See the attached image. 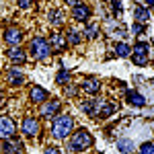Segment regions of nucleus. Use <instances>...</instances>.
Masks as SVG:
<instances>
[{
  "instance_id": "nucleus-26",
  "label": "nucleus",
  "mask_w": 154,
  "mask_h": 154,
  "mask_svg": "<svg viewBox=\"0 0 154 154\" xmlns=\"http://www.w3.org/2000/svg\"><path fill=\"white\" fill-rule=\"evenodd\" d=\"M131 58H134V64H136V66L148 64V54H131Z\"/></svg>"
},
{
  "instance_id": "nucleus-11",
  "label": "nucleus",
  "mask_w": 154,
  "mask_h": 154,
  "mask_svg": "<svg viewBox=\"0 0 154 154\" xmlns=\"http://www.w3.org/2000/svg\"><path fill=\"white\" fill-rule=\"evenodd\" d=\"M72 17H74V21H88V17H91V8L82 4V2H78V4H74L72 6Z\"/></svg>"
},
{
  "instance_id": "nucleus-24",
  "label": "nucleus",
  "mask_w": 154,
  "mask_h": 154,
  "mask_svg": "<svg viewBox=\"0 0 154 154\" xmlns=\"http://www.w3.org/2000/svg\"><path fill=\"white\" fill-rule=\"evenodd\" d=\"M148 51H150V43H146V41L136 43L134 49H131V54H148Z\"/></svg>"
},
{
  "instance_id": "nucleus-15",
  "label": "nucleus",
  "mask_w": 154,
  "mask_h": 154,
  "mask_svg": "<svg viewBox=\"0 0 154 154\" xmlns=\"http://www.w3.org/2000/svg\"><path fill=\"white\" fill-rule=\"evenodd\" d=\"M125 99H128V103L134 105V107H144L146 105V99H144L138 91H128V93H125Z\"/></svg>"
},
{
  "instance_id": "nucleus-21",
  "label": "nucleus",
  "mask_w": 154,
  "mask_h": 154,
  "mask_svg": "<svg viewBox=\"0 0 154 154\" xmlns=\"http://www.w3.org/2000/svg\"><path fill=\"white\" fill-rule=\"evenodd\" d=\"M131 54V48L128 45V43H115V56H119V58H128Z\"/></svg>"
},
{
  "instance_id": "nucleus-29",
  "label": "nucleus",
  "mask_w": 154,
  "mask_h": 154,
  "mask_svg": "<svg viewBox=\"0 0 154 154\" xmlns=\"http://www.w3.org/2000/svg\"><path fill=\"white\" fill-rule=\"evenodd\" d=\"M17 4H19V8H23V11H29V8L33 6V0H19Z\"/></svg>"
},
{
  "instance_id": "nucleus-13",
  "label": "nucleus",
  "mask_w": 154,
  "mask_h": 154,
  "mask_svg": "<svg viewBox=\"0 0 154 154\" xmlns=\"http://www.w3.org/2000/svg\"><path fill=\"white\" fill-rule=\"evenodd\" d=\"M6 82L12 84V86H21L25 82V74L21 70H17V68H11L6 72Z\"/></svg>"
},
{
  "instance_id": "nucleus-33",
  "label": "nucleus",
  "mask_w": 154,
  "mask_h": 154,
  "mask_svg": "<svg viewBox=\"0 0 154 154\" xmlns=\"http://www.w3.org/2000/svg\"><path fill=\"white\" fill-rule=\"evenodd\" d=\"M144 4L146 6H154V0H144Z\"/></svg>"
},
{
  "instance_id": "nucleus-2",
  "label": "nucleus",
  "mask_w": 154,
  "mask_h": 154,
  "mask_svg": "<svg viewBox=\"0 0 154 154\" xmlns=\"http://www.w3.org/2000/svg\"><path fill=\"white\" fill-rule=\"evenodd\" d=\"M93 146V136L91 131L84 130V128H78V130L72 131V140L68 144V150L70 152H80V150H86Z\"/></svg>"
},
{
  "instance_id": "nucleus-32",
  "label": "nucleus",
  "mask_w": 154,
  "mask_h": 154,
  "mask_svg": "<svg viewBox=\"0 0 154 154\" xmlns=\"http://www.w3.org/2000/svg\"><path fill=\"white\" fill-rule=\"evenodd\" d=\"M66 95H68V97H74V95H76V88H74V86H68V88H66Z\"/></svg>"
},
{
  "instance_id": "nucleus-8",
  "label": "nucleus",
  "mask_w": 154,
  "mask_h": 154,
  "mask_svg": "<svg viewBox=\"0 0 154 154\" xmlns=\"http://www.w3.org/2000/svg\"><path fill=\"white\" fill-rule=\"evenodd\" d=\"M29 97H31V101H33V103H39V105H41V103H45V101L49 99V93L43 88V86L33 84V86H31V91H29Z\"/></svg>"
},
{
  "instance_id": "nucleus-7",
  "label": "nucleus",
  "mask_w": 154,
  "mask_h": 154,
  "mask_svg": "<svg viewBox=\"0 0 154 154\" xmlns=\"http://www.w3.org/2000/svg\"><path fill=\"white\" fill-rule=\"evenodd\" d=\"M60 107H62V103L58 99H48L45 103H41V117H56L60 113Z\"/></svg>"
},
{
  "instance_id": "nucleus-10",
  "label": "nucleus",
  "mask_w": 154,
  "mask_h": 154,
  "mask_svg": "<svg viewBox=\"0 0 154 154\" xmlns=\"http://www.w3.org/2000/svg\"><path fill=\"white\" fill-rule=\"evenodd\" d=\"M6 56H8V60H11L12 64H25L27 62V54L19 45H11V49L6 51Z\"/></svg>"
},
{
  "instance_id": "nucleus-6",
  "label": "nucleus",
  "mask_w": 154,
  "mask_h": 154,
  "mask_svg": "<svg viewBox=\"0 0 154 154\" xmlns=\"http://www.w3.org/2000/svg\"><path fill=\"white\" fill-rule=\"evenodd\" d=\"M25 146L21 140H17L14 136L8 140H2V154H23Z\"/></svg>"
},
{
  "instance_id": "nucleus-1",
  "label": "nucleus",
  "mask_w": 154,
  "mask_h": 154,
  "mask_svg": "<svg viewBox=\"0 0 154 154\" xmlns=\"http://www.w3.org/2000/svg\"><path fill=\"white\" fill-rule=\"evenodd\" d=\"M74 131V117L64 113V115H56L51 121V136L56 140H64Z\"/></svg>"
},
{
  "instance_id": "nucleus-19",
  "label": "nucleus",
  "mask_w": 154,
  "mask_h": 154,
  "mask_svg": "<svg viewBox=\"0 0 154 154\" xmlns=\"http://www.w3.org/2000/svg\"><path fill=\"white\" fill-rule=\"evenodd\" d=\"M115 109H117L115 103H105V101H103V105H101V109H99V115H101L103 119H107V117H111V115L115 113Z\"/></svg>"
},
{
  "instance_id": "nucleus-22",
  "label": "nucleus",
  "mask_w": 154,
  "mask_h": 154,
  "mask_svg": "<svg viewBox=\"0 0 154 154\" xmlns=\"http://www.w3.org/2000/svg\"><path fill=\"white\" fill-rule=\"evenodd\" d=\"M49 23L51 25H62L64 23V12L62 11H49Z\"/></svg>"
},
{
  "instance_id": "nucleus-17",
  "label": "nucleus",
  "mask_w": 154,
  "mask_h": 154,
  "mask_svg": "<svg viewBox=\"0 0 154 154\" xmlns=\"http://www.w3.org/2000/svg\"><path fill=\"white\" fill-rule=\"evenodd\" d=\"M82 91H84V93H88V95H97V93L101 91V82L95 80V78H88V80H84V82H82Z\"/></svg>"
},
{
  "instance_id": "nucleus-18",
  "label": "nucleus",
  "mask_w": 154,
  "mask_h": 154,
  "mask_svg": "<svg viewBox=\"0 0 154 154\" xmlns=\"http://www.w3.org/2000/svg\"><path fill=\"white\" fill-rule=\"evenodd\" d=\"M134 148H136V146H134V142H131L130 138H119L117 140V150L121 154H130Z\"/></svg>"
},
{
  "instance_id": "nucleus-12",
  "label": "nucleus",
  "mask_w": 154,
  "mask_h": 154,
  "mask_svg": "<svg viewBox=\"0 0 154 154\" xmlns=\"http://www.w3.org/2000/svg\"><path fill=\"white\" fill-rule=\"evenodd\" d=\"M21 39H23V33H21V29H17V27H8V29L4 31V41H6L8 45H19Z\"/></svg>"
},
{
  "instance_id": "nucleus-30",
  "label": "nucleus",
  "mask_w": 154,
  "mask_h": 154,
  "mask_svg": "<svg viewBox=\"0 0 154 154\" xmlns=\"http://www.w3.org/2000/svg\"><path fill=\"white\" fill-rule=\"evenodd\" d=\"M43 154H60V150L56 148V146H49V148H45V150H43Z\"/></svg>"
},
{
  "instance_id": "nucleus-5",
  "label": "nucleus",
  "mask_w": 154,
  "mask_h": 154,
  "mask_svg": "<svg viewBox=\"0 0 154 154\" xmlns=\"http://www.w3.org/2000/svg\"><path fill=\"white\" fill-rule=\"evenodd\" d=\"M21 131H23L27 138H35L37 134H39V121H37V117H33V115H27V117L23 119Z\"/></svg>"
},
{
  "instance_id": "nucleus-27",
  "label": "nucleus",
  "mask_w": 154,
  "mask_h": 154,
  "mask_svg": "<svg viewBox=\"0 0 154 154\" xmlns=\"http://www.w3.org/2000/svg\"><path fill=\"white\" fill-rule=\"evenodd\" d=\"M138 154H154V144L152 142H144L142 146H140Z\"/></svg>"
},
{
  "instance_id": "nucleus-34",
  "label": "nucleus",
  "mask_w": 154,
  "mask_h": 154,
  "mask_svg": "<svg viewBox=\"0 0 154 154\" xmlns=\"http://www.w3.org/2000/svg\"><path fill=\"white\" fill-rule=\"evenodd\" d=\"M66 4H70V6H74V4H78V0H66Z\"/></svg>"
},
{
  "instance_id": "nucleus-28",
  "label": "nucleus",
  "mask_w": 154,
  "mask_h": 154,
  "mask_svg": "<svg viewBox=\"0 0 154 154\" xmlns=\"http://www.w3.org/2000/svg\"><path fill=\"white\" fill-rule=\"evenodd\" d=\"M142 33H144V25L142 23L131 25V35H142Z\"/></svg>"
},
{
  "instance_id": "nucleus-31",
  "label": "nucleus",
  "mask_w": 154,
  "mask_h": 154,
  "mask_svg": "<svg viewBox=\"0 0 154 154\" xmlns=\"http://www.w3.org/2000/svg\"><path fill=\"white\" fill-rule=\"evenodd\" d=\"M111 6H113L117 12H121V0H111Z\"/></svg>"
},
{
  "instance_id": "nucleus-25",
  "label": "nucleus",
  "mask_w": 154,
  "mask_h": 154,
  "mask_svg": "<svg viewBox=\"0 0 154 154\" xmlns=\"http://www.w3.org/2000/svg\"><path fill=\"white\" fill-rule=\"evenodd\" d=\"M56 82L58 84H68L70 82V72L68 70H60L58 76H56Z\"/></svg>"
},
{
  "instance_id": "nucleus-20",
  "label": "nucleus",
  "mask_w": 154,
  "mask_h": 154,
  "mask_svg": "<svg viewBox=\"0 0 154 154\" xmlns=\"http://www.w3.org/2000/svg\"><path fill=\"white\" fill-rule=\"evenodd\" d=\"M99 33H101V27H99V23H88V25H86V29H84V35L88 37V39H95V37H99Z\"/></svg>"
},
{
  "instance_id": "nucleus-23",
  "label": "nucleus",
  "mask_w": 154,
  "mask_h": 154,
  "mask_svg": "<svg viewBox=\"0 0 154 154\" xmlns=\"http://www.w3.org/2000/svg\"><path fill=\"white\" fill-rule=\"evenodd\" d=\"M68 41H70L72 45H78V43L82 41V35H80V31H76V29H70V31H68Z\"/></svg>"
},
{
  "instance_id": "nucleus-4",
  "label": "nucleus",
  "mask_w": 154,
  "mask_h": 154,
  "mask_svg": "<svg viewBox=\"0 0 154 154\" xmlns=\"http://www.w3.org/2000/svg\"><path fill=\"white\" fill-rule=\"evenodd\" d=\"M17 134V123L8 115H0V140H8Z\"/></svg>"
},
{
  "instance_id": "nucleus-16",
  "label": "nucleus",
  "mask_w": 154,
  "mask_h": 154,
  "mask_svg": "<svg viewBox=\"0 0 154 154\" xmlns=\"http://www.w3.org/2000/svg\"><path fill=\"white\" fill-rule=\"evenodd\" d=\"M134 19H136V23L146 25L148 21H150V11H148V6H136V11H134Z\"/></svg>"
},
{
  "instance_id": "nucleus-3",
  "label": "nucleus",
  "mask_w": 154,
  "mask_h": 154,
  "mask_svg": "<svg viewBox=\"0 0 154 154\" xmlns=\"http://www.w3.org/2000/svg\"><path fill=\"white\" fill-rule=\"evenodd\" d=\"M29 54L33 60H45L51 54V45L45 37H33L29 41Z\"/></svg>"
},
{
  "instance_id": "nucleus-14",
  "label": "nucleus",
  "mask_w": 154,
  "mask_h": 154,
  "mask_svg": "<svg viewBox=\"0 0 154 154\" xmlns=\"http://www.w3.org/2000/svg\"><path fill=\"white\" fill-rule=\"evenodd\" d=\"M49 45L56 51H64L66 49V37L62 35V33H51L49 35Z\"/></svg>"
},
{
  "instance_id": "nucleus-9",
  "label": "nucleus",
  "mask_w": 154,
  "mask_h": 154,
  "mask_svg": "<svg viewBox=\"0 0 154 154\" xmlns=\"http://www.w3.org/2000/svg\"><path fill=\"white\" fill-rule=\"evenodd\" d=\"M103 105V101L101 99H91V101H84L80 103V109H82L86 115H91V117H97L99 115V109Z\"/></svg>"
}]
</instances>
